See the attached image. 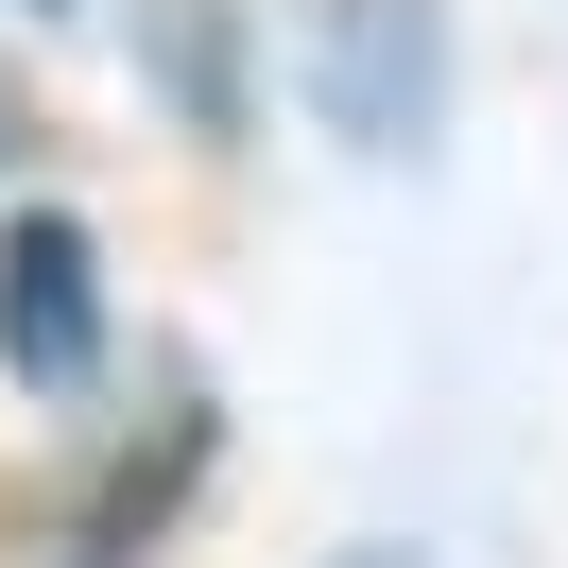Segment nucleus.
<instances>
[{
  "label": "nucleus",
  "instance_id": "obj_4",
  "mask_svg": "<svg viewBox=\"0 0 568 568\" xmlns=\"http://www.w3.org/2000/svg\"><path fill=\"white\" fill-rule=\"evenodd\" d=\"M327 568H430V551H396V534H362V551H327Z\"/></svg>",
  "mask_w": 568,
  "mask_h": 568
},
{
  "label": "nucleus",
  "instance_id": "obj_1",
  "mask_svg": "<svg viewBox=\"0 0 568 568\" xmlns=\"http://www.w3.org/2000/svg\"><path fill=\"white\" fill-rule=\"evenodd\" d=\"M311 104H327V139L414 155L448 104V18L430 0H311Z\"/></svg>",
  "mask_w": 568,
  "mask_h": 568
},
{
  "label": "nucleus",
  "instance_id": "obj_3",
  "mask_svg": "<svg viewBox=\"0 0 568 568\" xmlns=\"http://www.w3.org/2000/svg\"><path fill=\"white\" fill-rule=\"evenodd\" d=\"M190 465H207V414H173V430H155V465H121V483L70 517V551H52V568H139V551H155V517L190 499Z\"/></svg>",
  "mask_w": 568,
  "mask_h": 568
},
{
  "label": "nucleus",
  "instance_id": "obj_5",
  "mask_svg": "<svg viewBox=\"0 0 568 568\" xmlns=\"http://www.w3.org/2000/svg\"><path fill=\"white\" fill-rule=\"evenodd\" d=\"M36 18H70V0H36Z\"/></svg>",
  "mask_w": 568,
  "mask_h": 568
},
{
  "label": "nucleus",
  "instance_id": "obj_2",
  "mask_svg": "<svg viewBox=\"0 0 568 568\" xmlns=\"http://www.w3.org/2000/svg\"><path fill=\"white\" fill-rule=\"evenodd\" d=\"M87 362H104V242L70 207H18L0 224V379L87 396Z\"/></svg>",
  "mask_w": 568,
  "mask_h": 568
}]
</instances>
